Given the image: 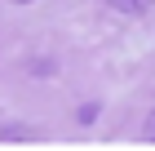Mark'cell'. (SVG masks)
<instances>
[{"mask_svg": "<svg viewBox=\"0 0 155 151\" xmlns=\"http://www.w3.org/2000/svg\"><path fill=\"white\" fill-rule=\"evenodd\" d=\"M18 5H31V0H18Z\"/></svg>", "mask_w": 155, "mask_h": 151, "instance_id": "277c9868", "label": "cell"}, {"mask_svg": "<svg viewBox=\"0 0 155 151\" xmlns=\"http://www.w3.org/2000/svg\"><path fill=\"white\" fill-rule=\"evenodd\" d=\"M142 129H146V138L155 142V111H151V116H146V125H142Z\"/></svg>", "mask_w": 155, "mask_h": 151, "instance_id": "3957f363", "label": "cell"}, {"mask_svg": "<svg viewBox=\"0 0 155 151\" xmlns=\"http://www.w3.org/2000/svg\"><path fill=\"white\" fill-rule=\"evenodd\" d=\"M75 120H80V125H93L97 120V102H84L80 111H75Z\"/></svg>", "mask_w": 155, "mask_h": 151, "instance_id": "7a4b0ae2", "label": "cell"}, {"mask_svg": "<svg viewBox=\"0 0 155 151\" xmlns=\"http://www.w3.org/2000/svg\"><path fill=\"white\" fill-rule=\"evenodd\" d=\"M107 5H111V9H120V13H129V18H142L155 0H107Z\"/></svg>", "mask_w": 155, "mask_h": 151, "instance_id": "6da1fadb", "label": "cell"}]
</instances>
